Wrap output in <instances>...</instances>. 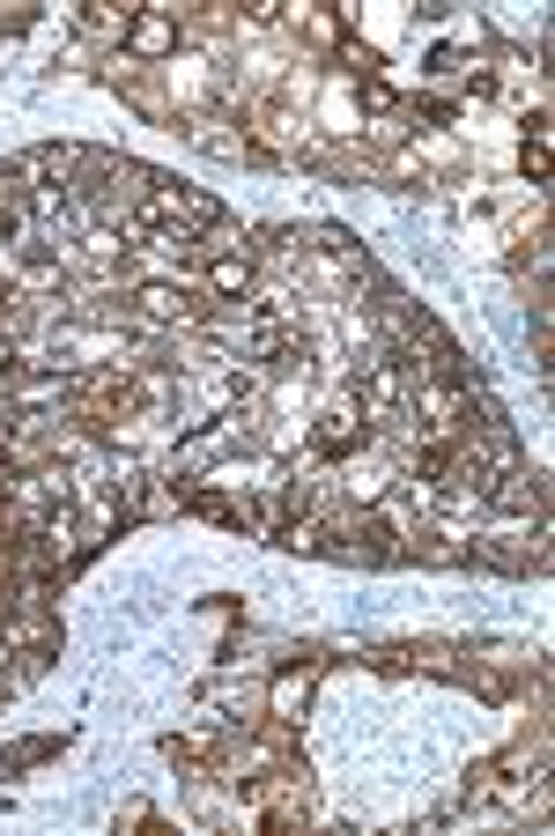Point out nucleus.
Here are the masks:
<instances>
[{"mask_svg": "<svg viewBox=\"0 0 555 836\" xmlns=\"http://www.w3.org/2000/svg\"><path fill=\"white\" fill-rule=\"evenodd\" d=\"M363 437H370L363 407H356V393H341V400H327V415H319V430H311V452H319V460H349Z\"/></svg>", "mask_w": 555, "mask_h": 836, "instance_id": "nucleus-1", "label": "nucleus"}, {"mask_svg": "<svg viewBox=\"0 0 555 836\" xmlns=\"http://www.w3.org/2000/svg\"><path fill=\"white\" fill-rule=\"evenodd\" d=\"M134 304H142V318H148V326H171V318H185V289H171V282H148V289L134 296Z\"/></svg>", "mask_w": 555, "mask_h": 836, "instance_id": "nucleus-2", "label": "nucleus"}, {"mask_svg": "<svg viewBox=\"0 0 555 836\" xmlns=\"http://www.w3.org/2000/svg\"><path fill=\"white\" fill-rule=\"evenodd\" d=\"M207 289H215V296H245L252 289V267H245V259H215V267H207Z\"/></svg>", "mask_w": 555, "mask_h": 836, "instance_id": "nucleus-3", "label": "nucleus"}, {"mask_svg": "<svg viewBox=\"0 0 555 836\" xmlns=\"http://www.w3.org/2000/svg\"><path fill=\"white\" fill-rule=\"evenodd\" d=\"M134 52H148V60L171 52V16H142V22H134Z\"/></svg>", "mask_w": 555, "mask_h": 836, "instance_id": "nucleus-4", "label": "nucleus"}]
</instances>
